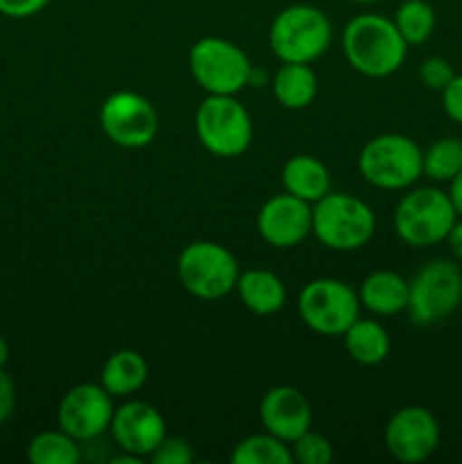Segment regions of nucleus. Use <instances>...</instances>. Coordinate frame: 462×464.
I'll use <instances>...</instances> for the list:
<instances>
[{"label": "nucleus", "mask_w": 462, "mask_h": 464, "mask_svg": "<svg viewBox=\"0 0 462 464\" xmlns=\"http://www.w3.org/2000/svg\"><path fill=\"white\" fill-rule=\"evenodd\" d=\"M14 403H16V390H14V381L5 374V367L0 370V424L9 420L14 412Z\"/></svg>", "instance_id": "obj_32"}, {"label": "nucleus", "mask_w": 462, "mask_h": 464, "mask_svg": "<svg viewBox=\"0 0 462 464\" xmlns=\"http://www.w3.org/2000/svg\"><path fill=\"white\" fill-rule=\"evenodd\" d=\"M457 213L451 198L435 186H421L399 199L394 208V231L410 247H430L447 240Z\"/></svg>", "instance_id": "obj_5"}, {"label": "nucleus", "mask_w": 462, "mask_h": 464, "mask_svg": "<svg viewBox=\"0 0 462 464\" xmlns=\"http://www.w3.org/2000/svg\"><path fill=\"white\" fill-rule=\"evenodd\" d=\"M258 417L267 433L288 444L311 430L313 424L311 403L293 385H276L267 390L258 406Z\"/></svg>", "instance_id": "obj_16"}, {"label": "nucleus", "mask_w": 462, "mask_h": 464, "mask_svg": "<svg viewBox=\"0 0 462 464\" xmlns=\"http://www.w3.org/2000/svg\"><path fill=\"white\" fill-rule=\"evenodd\" d=\"M410 284L392 270H376L361 284V304L374 315H397L406 311Z\"/></svg>", "instance_id": "obj_19"}, {"label": "nucleus", "mask_w": 462, "mask_h": 464, "mask_svg": "<svg viewBox=\"0 0 462 464\" xmlns=\"http://www.w3.org/2000/svg\"><path fill=\"white\" fill-rule=\"evenodd\" d=\"M272 93L281 107L290 111L306 109L317 95V75L308 63L281 62L272 80Z\"/></svg>", "instance_id": "obj_21"}, {"label": "nucleus", "mask_w": 462, "mask_h": 464, "mask_svg": "<svg viewBox=\"0 0 462 464\" xmlns=\"http://www.w3.org/2000/svg\"><path fill=\"white\" fill-rule=\"evenodd\" d=\"M462 170V140L447 136L424 152V175L433 181H451Z\"/></svg>", "instance_id": "obj_26"}, {"label": "nucleus", "mask_w": 462, "mask_h": 464, "mask_svg": "<svg viewBox=\"0 0 462 464\" xmlns=\"http://www.w3.org/2000/svg\"><path fill=\"white\" fill-rule=\"evenodd\" d=\"M358 170L376 188L403 190L424 175V152L410 136L380 134L362 145Z\"/></svg>", "instance_id": "obj_4"}, {"label": "nucleus", "mask_w": 462, "mask_h": 464, "mask_svg": "<svg viewBox=\"0 0 462 464\" xmlns=\"http://www.w3.org/2000/svg\"><path fill=\"white\" fill-rule=\"evenodd\" d=\"M383 440L394 460L403 464L424 462L438 451L439 424L426 408L406 406L390 417Z\"/></svg>", "instance_id": "obj_13"}, {"label": "nucleus", "mask_w": 462, "mask_h": 464, "mask_svg": "<svg viewBox=\"0 0 462 464\" xmlns=\"http://www.w3.org/2000/svg\"><path fill=\"white\" fill-rule=\"evenodd\" d=\"M53 0H0V14L7 18H30L43 12Z\"/></svg>", "instance_id": "obj_30"}, {"label": "nucleus", "mask_w": 462, "mask_h": 464, "mask_svg": "<svg viewBox=\"0 0 462 464\" xmlns=\"http://www.w3.org/2000/svg\"><path fill=\"white\" fill-rule=\"evenodd\" d=\"M177 276L193 297L216 302L236 290L240 270L234 254L213 240H195L177 258Z\"/></svg>", "instance_id": "obj_7"}, {"label": "nucleus", "mask_w": 462, "mask_h": 464, "mask_svg": "<svg viewBox=\"0 0 462 464\" xmlns=\"http://www.w3.org/2000/svg\"><path fill=\"white\" fill-rule=\"evenodd\" d=\"M190 75L208 95H236L252 80V62L234 41L204 36L188 53Z\"/></svg>", "instance_id": "obj_8"}, {"label": "nucleus", "mask_w": 462, "mask_h": 464, "mask_svg": "<svg viewBox=\"0 0 462 464\" xmlns=\"http://www.w3.org/2000/svg\"><path fill=\"white\" fill-rule=\"evenodd\" d=\"M376 231V216L365 199L349 193H326L313 204V236L333 252H356Z\"/></svg>", "instance_id": "obj_2"}, {"label": "nucleus", "mask_w": 462, "mask_h": 464, "mask_svg": "<svg viewBox=\"0 0 462 464\" xmlns=\"http://www.w3.org/2000/svg\"><path fill=\"white\" fill-rule=\"evenodd\" d=\"M7 361H9V344H7V340L0 335V370L7 365Z\"/></svg>", "instance_id": "obj_35"}, {"label": "nucleus", "mask_w": 462, "mask_h": 464, "mask_svg": "<svg viewBox=\"0 0 462 464\" xmlns=\"http://www.w3.org/2000/svg\"><path fill=\"white\" fill-rule=\"evenodd\" d=\"M152 464H190L195 460V451L188 440L163 438V442L149 456Z\"/></svg>", "instance_id": "obj_29"}, {"label": "nucleus", "mask_w": 462, "mask_h": 464, "mask_svg": "<svg viewBox=\"0 0 462 464\" xmlns=\"http://www.w3.org/2000/svg\"><path fill=\"white\" fill-rule=\"evenodd\" d=\"M448 184H451V188H448V198H451V204L453 208H456L457 218H462V170L457 172Z\"/></svg>", "instance_id": "obj_34"}, {"label": "nucleus", "mask_w": 462, "mask_h": 464, "mask_svg": "<svg viewBox=\"0 0 462 464\" xmlns=\"http://www.w3.org/2000/svg\"><path fill=\"white\" fill-rule=\"evenodd\" d=\"M293 462L297 464H329L333 460V447L324 435L306 430L294 442H290Z\"/></svg>", "instance_id": "obj_27"}, {"label": "nucleus", "mask_w": 462, "mask_h": 464, "mask_svg": "<svg viewBox=\"0 0 462 464\" xmlns=\"http://www.w3.org/2000/svg\"><path fill=\"white\" fill-rule=\"evenodd\" d=\"M195 131L213 157L234 159L252 145V116L236 95H207L195 111Z\"/></svg>", "instance_id": "obj_6"}, {"label": "nucleus", "mask_w": 462, "mask_h": 464, "mask_svg": "<svg viewBox=\"0 0 462 464\" xmlns=\"http://www.w3.org/2000/svg\"><path fill=\"white\" fill-rule=\"evenodd\" d=\"M442 107L453 122L462 125V75L453 77L451 84L442 91Z\"/></svg>", "instance_id": "obj_31"}, {"label": "nucleus", "mask_w": 462, "mask_h": 464, "mask_svg": "<svg viewBox=\"0 0 462 464\" xmlns=\"http://www.w3.org/2000/svg\"><path fill=\"white\" fill-rule=\"evenodd\" d=\"M447 243L453 256L462 263V220H456V225L451 227V231L447 236Z\"/></svg>", "instance_id": "obj_33"}, {"label": "nucleus", "mask_w": 462, "mask_h": 464, "mask_svg": "<svg viewBox=\"0 0 462 464\" xmlns=\"http://www.w3.org/2000/svg\"><path fill=\"white\" fill-rule=\"evenodd\" d=\"M256 229L272 247H297L313 234V204L290 193L274 195L258 211Z\"/></svg>", "instance_id": "obj_14"}, {"label": "nucleus", "mask_w": 462, "mask_h": 464, "mask_svg": "<svg viewBox=\"0 0 462 464\" xmlns=\"http://www.w3.org/2000/svg\"><path fill=\"white\" fill-rule=\"evenodd\" d=\"M236 293L243 306L256 315H274L284 308L285 297H288L284 281L274 272L261 270V267L240 272L236 281Z\"/></svg>", "instance_id": "obj_18"}, {"label": "nucleus", "mask_w": 462, "mask_h": 464, "mask_svg": "<svg viewBox=\"0 0 462 464\" xmlns=\"http://www.w3.org/2000/svg\"><path fill=\"white\" fill-rule=\"evenodd\" d=\"M281 184H284L285 193L315 204L317 199L331 193L329 168L311 154H294L281 170Z\"/></svg>", "instance_id": "obj_17"}, {"label": "nucleus", "mask_w": 462, "mask_h": 464, "mask_svg": "<svg viewBox=\"0 0 462 464\" xmlns=\"http://www.w3.org/2000/svg\"><path fill=\"white\" fill-rule=\"evenodd\" d=\"M109 430L122 451L149 458L166 438V421L152 403L125 401L113 411Z\"/></svg>", "instance_id": "obj_15"}, {"label": "nucleus", "mask_w": 462, "mask_h": 464, "mask_svg": "<svg viewBox=\"0 0 462 464\" xmlns=\"http://www.w3.org/2000/svg\"><path fill=\"white\" fill-rule=\"evenodd\" d=\"M408 284L406 311L417 326L439 324L453 315L462 302V272L447 258L428 261Z\"/></svg>", "instance_id": "obj_9"}, {"label": "nucleus", "mask_w": 462, "mask_h": 464, "mask_svg": "<svg viewBox=\"0 0 462 464\" xmlns=\"http://www.w3.org/2000/svg\"><path fill=\"white\" fill-rule=\"evenodd\" d=\"M456 77V71H453L451 62L444 57H428L421 62L419 66V80L426 89L430 91H439L442 93L451 80Z\"/></svg>", "instance_id": "obj_28"}, {"label": "nucleus", "mask_w": 462, "mask_h": 464, "mask_svg": "<svg viewBox=\"0 0 462 464\" xmlns=\"http://www.w3.org/2000/svg\"><path fill=\"white\" fill-rule=\"evenodd\" d=\"M353 3H361V5H371V3H380V0H353Z\"/></svg>", "instance_id": "obj_36"}, {"label": "nucleus", "mask_w": 462, "mask_h": 464, "mask_svg": "<svg viewBox=\"0 0 462 464\" xmlns=\"http://www.w3.org/2000/svg\"><path fill=\"white\" fill-rule=\"evenodd\" d=\"M234 464H294L290 444L284 440L274 438L272 433L249 435L236 444L231 453Z\"/></svg>", "instance_id": "obj_24"}, {"label": "nucleus", "mask_w": 462, "mask_h": 464, "mask_svg": "<svg viewBox=\"0 0 462 464\" xmlns=\"http://www.w3.org/2000/svg\"><path fill=\"white\" fill-rule=\"evenodd\" d=\"M297 311L313 334L340 338L361 317V297L344 281L322 276L303 285Z\"/></svg>", "instance_id": "obj_10"}, {"label": "nucleus", "mask_w": 462, "mask_h": 464, "mask_svg": "<svg viewBox=\"0 0 462 464\" xmlns=\"http://www.w3.org/2000/svg\"><path fill=\"white\" fill-rule=\"evenodd\" d=\"M111 394L95 383H80L68 390L57 408L59 429L77 442H89L109 430L113 417Z\"/></svg>", "instance_id": "obj_12"}, {"label": "nucleus", "mask_w": 462, "mask_h": 464, "mask_svg": "<svg viewBox=\"0 0 462 464\" xmlns=\"http://www.w3.org/2000/svg\"><path fill=\"white\" fill-rule=\"evenodd\" d=\"M148 362L134 349H120L107 358L100 374V385L107 390L111 397H131L139 392L148 381Z\"/></svg>", "instance_id": "obj_20"}, {"label": "nucleus", "mask_w": 462, "mask_h": 464, "mask_svg": "<svg viewBox=\"0 0 462 464\" xmlns=\"http://www.w3.org/2000/svg\"><path fill=\"white\" fill-rule=\"evenodd\" d=\"M100 127L118 148H148L159 134V113L145 95L116 91L100 107Z\"/></svg>", "instance_id": "obj_11"}, {"label": "nucleus", "mask_w": 462, "mask_h": 464, "mask_svg": "<svg viewBox=\"0 0 462 464\" xmlns=\"http://www.w3.org/2000/svg\"><path fill=\"white\" fill-rule=\"evenodd\" d=\"M344 349L358 365H380L390 356V335L376 320H361L358 317L342 334Z\"/></svg>", "instance_id": "obj_22"}, {"label": "nucleus", "mask_w": 462, "mask_h": 464, "mask_svg": "<svg viewBox=\"0 0 462 464\" xmlns=\"http://www.w3.org/2000/svg\"><path fill=\"white\" fill-rule=\"evenodd\" d=\"M392 21L408 45H419L433 34L435 9L426 0H403Z\"/></svg>", "instance_id": "obj_25"}, {"label": "nucleus", "mask_w": 462, "mask_h": 464, "mask_svg": "<svg viewBox=\"0 0 462 464\" xmlns=\"http://www.w3.org/2000/svg\"><path fill=\"white\" fill-rule=\"evenodd\" d=\"M333 25L320 7L290 5L270 25V48L279 62L311 63L329 50Z\"/></svg>", "instance_id": "obj_3"}, {"label": "nucleus", "mask_w": 462, "mask_h": 464, "mask_svg": "<svg viewBox=\"0 0 462 464\" xmlns=\"http://www.w3.org/2000/svg\"><path fill=\"white\" fill-rule=\"evenodd\" d=\"M82 453L77 440L59 430H41L27 444V460L32 464H77Z\"/></svg>", "instance_id": "obj_23"}, {"label": "nucleus", "mask_w": 462, "mask_h": 464, "mask_svg": "<svg viewBox=\"0 0 462 464\" xmlns=\"http://www.w3.org/2000/svg\"><path fill=\"white\" fill-rule=\"evenodd\" d=\"M342 50L349 66L365 77H388L403 66L408 44L380 14H358L344 25Z\"/></svg>", "instance_id": "obj_1"}]
</instances>
